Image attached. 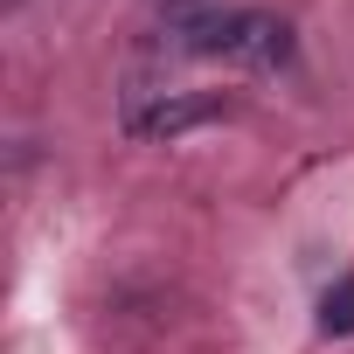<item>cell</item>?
<instances>
[{
    "label": "cell",
    "mask_w": 354,
    "mask_h": 354,
    "mask_svg": "<svg viewBox=\"0 0 354 354\" xmlns=\"http://www.w3.org/2000/svg\"><path fill=\"white\" fill-rule=\"evenodd\" d=\"M223 118V97L216 91H125V132L132 139H181L195 125Z\"/></svg>",
    "instance_id": "cell-1"
},
{
    "label": "cell",
    "mask_w": 354,
    "mask_h": 354,
    "mask_svg": "<svg viewBox=\"0 0 354 354\" xmlns=\"http://www.w3.org/2000/svg\"><path fill=\"white\" fill-rule=\"evenodd\" d=\"M319 333H354V278H340L319 299Z\"/></svg>",
    "instance_id": "cell-2"
}]
</instances>
